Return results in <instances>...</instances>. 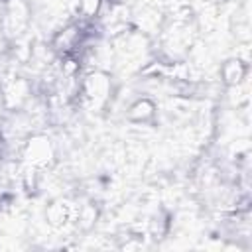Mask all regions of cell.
Segmentation results:
<instances>
[{"instance_id": "6da1fadb", "label": "cell", "mask_w": 252, "mask_h": 252, "mask_svg": "<svg viewBox=\"0 0 252 252\" xmlns=\"http://www.w3.org/2000/svg\"><path fill=\"white\" fill-rule=\"evenodd\" d=\"M128 116H130L132 120L144 122V120H148V118H152V116H154V104H152L148 98H142V100H138L136 104H132V106H130Z\"/></svg>"}, {"instance_id": "7a4b0ae2", "label": "cell", "mask_w": 252, "mask_h": 252, "mask_svg": "<svg viewBox=\"0 0 252 252\" xmlns=\"http://www.w3.org/2000/svg\"><path fill=\"white\" fill-rule=\"evenodd\" d=\"M100 4H102V0H79V10H81L87 18H91V16H94V14L98 12Z\"/></svg>"}]
</instances>
